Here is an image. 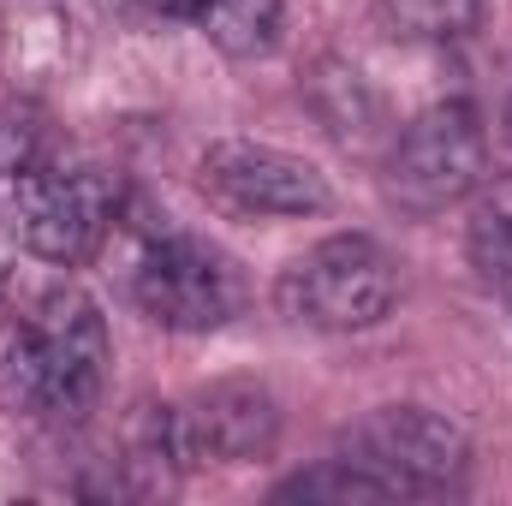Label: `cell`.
<instances>
[{
    "label": "cell",
    "mask_w": 512,
    "mask_h": 506,
    "mask_svg": "<svg viewBox=\"0 0 512 506\" xmlns=\"http://www.w3.org/2000/svg\"><path fill=\"white\" fill-rule=\"evenodd\" d=\"M108 322L78 280H42L0 316V399L24 417L78 423L108 387Z\"/></svg>",
    "instance_id": "1"
},
{
    "label": "cell",
    "mask_w": 512,
    "mask_h": 506,
    "mask_svg": "<svg viewBox=\"0 0 512 506\" xmlns=\"http://www.w3.org/2000/svg\"><path fill=\"white\" fill-rule=\"evenodd\" d=\"M131 298L167 334H215L233 316H245L251 274H245L239 256L221 251L215 239H203L191 227H173L161 215V227H149L143 245H137Z\"/></svg>",
    "instance_id": "2"
},
{
    "label": "cell",
    "mask_w": 512,
    "mask_h": 506,
    "mask_svg": "<svg viewBox=\"0 0 512 506\" xmlns=\"http://www.w3.org/2000/svg\"><path fill=\"white\" fill-rule=\"evenodd\" d=\"M274 304L286 322L316 334H364L382 328L399 304V262L370 233H334L316 251L280 268Z\"/></svg>",
    "instance_id": "3"
},
{
    "label": "cell",
    "mask_w": 512,
    "mask_h": 506,
    "mask_svg": "<svg viewBox=\"0 0 512 506\" xmlns=\"http://www.w3.org/2000/svg\"><path fill=\"white\" fill-rule=\"evenodd\" d=\"M334 453L382 477L393 501L453 495L471 477V435L447 411H429V405H376L370 417L340 429Z\"/></svg>",
    "instance_id": "4"
},
{
    "label": "cell",
    "mask_w": 512,
    "mask_h": 506,
    "mask_svg": "<svg viewBox=\"0 0 512 506\" xmlns=\"http://www.w3.org/2000/svg\"><path fill=\"white\" fill-rule=\"evenodd\" d=\"M108 221H114V191L102 173H66L42 161L30 173L0 179V227L54 268H78L84 256H96Z\"/></svg>",
    "instance_id": "5"
},
{
    "label": "cell",
    "mask_w": 512,
    "mask_h": 506,
    "mask_svg": "<svg viewBox=\"0 0 512 506\" xmlns=\"http://www.w3.org/2000/svg\"><path fill=\"white\" fill-rule=\"evenodd\" d=\"M489 173V137L471 102H435L387 149V197L411 215H441L465 203Z\"/></svg>",
    "instance_id": "6"
},
{
    "label": "cell",
    "mask_w": 512,
    "mask_h": 506,
    "mask_svg": "<svg viewBox=\"0 0 512 506\" xmlns=\"http://www.w3.org/2000/svg\"><path fill=\"white\" fill-rule=\"evenodd\" d=\"M197 179L215 203L239 209V215H280V221H304L322 215L334 203L328 173L292 149L256 143V137H221L203 149Z\"/></svg>",
    "instance_id": "7"
},
{
    "label": "cell",
    "mask_w": 512,
    "mask_h": 506,
    "mask_svg": "<svg viewBox=\"0 0 512 506\" xmlns=\"http://www.w3.org/2000/svg\"><path fill=\"white\" fill-rule=\"evenodd\" d=\"M173 423V453L185 471L203 465H256L280 441V405L251 376H227L197 387L185 405H167Z\"/></svg>",
    "instance_id": "8"
},
{
    "label": "cell",
    "mask_w": 512,
    "mask_h": 506,
    "mask_svg": "<svg viewBox=\"0 0 512 506\" xmlns=\"http://www.w3.org/2000/svg\"><path fill=\"white\" fill-rule=\"evenodd\" d=\"M465 256H471L477 280L512 304V179H495V185H477L471 191Z\"/></svg>",
    "instance_id": "9"
},
{
    "label": "cell",
    "mask_w": 512,
    "mask_h": 506,
    "mask_svg": "<svg viewBox=\"0 0 512 506\" xmlns=\"http://www.w3.org/2000/svg\"><path fill=\"white\" fill-rule=\"evenodd\" d=\"M310 108L322 114V126L334 131L340 143H364V137H376V126H382L376 90H370L364 72L346 66V60H322V66H316V78H310Z\"/></svg>",
    "instance_id": "10"
},
{
    "label": "cell",
    "mask_w": 512,
    "mask_h": 506,
    "mask_svg": "<svg viewBox=\"0 0 512 506\" xmlns=\"http://www.w3.org/2000/svg\"><path fill=\"white\" fill-rule=\"evenodd\" d=\"M191 24L227 60H262L280 42V0H197Z\"/></svg>",
    "instance_id": "11"
},
{
    "label": "cell",
    "mask_w": 512,
    "mask_h": 506,
    "mask_svg": "<svg viewBox=\"0 0 512 506\" xmlns=\"http://www.w3.org/2000/svg\"><path fill=\"white\" fill-rule=\"evenodd\" d=\"M274 501H304V506H382L393 501V489H387L382 477H370L364 465H352V459H322V465H310V471H298V477H286L280 489H274Z\"/></svg>",
    "instance_id": "12"
},
{
    "label": "cell",
    "mask_w": 512,
    "mask_h": 506,
    "mask_svg": "<svg viewBox=\"0 0 512 506\" xmlns=\"http://www.w3.org/2000/svg\"><path fill=\"white\" fill-rule=\"evenodd\" d=\"M376 18L399 42H453L477 30L483 0H376Z\"/></svg>",
    "instance_id": "13"
},
{
    "label": "cell",
    "mask_w": 512,
    "mask_h": 506,
    "mask_svg": "<svg viewBox=\"0 0 512 506\" xmlns=\"http://www.w3.org/2000/svg\"><path fill=\"white\" fill-rule=\"evenodd\" d=\"M30 167H42V120L30 108L6 102L0 108V179L30 173Z\"/></svg>",
    "instance_id": "14"
},
{
    "label": "cell",
    "mask_w": 512,
    "mask_h": 506,
    "mask_svg": "<svg viewBox=\"0 0 512 506\" xmlns=\"http://www.w3.org/2000/svg\"><path fill=\"white\" fill-rule=\"evenodd\" d=\"M507 137H512V102H507Z\"/></svg>",
    "instance_id": "15"
}]
</instances>
